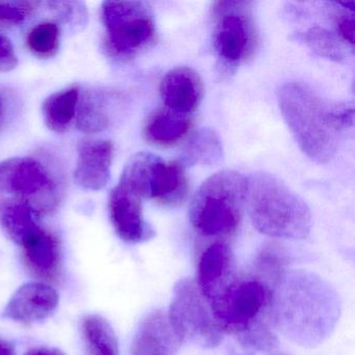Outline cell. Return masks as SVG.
Instances as JSON below:
<instances>
[{
  "label": "cell",
  "instance_id": "obj_1",
  "mask_svg": "<svg viewBox=\"0 0 355 355\" xmlns=\"http://www.w3.org/2000/svg\"><path fill=\"white\" fill-rule=\"evenodd\" d=\"M340 315L338 293L313 272L290 269L274 286L276 329L299 346H319L331 336Z\"/></svg>",
  "mask_w": 355,
  "mask_h": 355
},
{
  "label": "cell",
  "instance_id": "obj_2",
  "mask_svg": "<svg viewBox=\"0 0 355 355\" xmlns=\"http://www.w3.org/2000/svg\"><path fill=\"white\" fill-rule=\"evenodd\" d=\"M278 103L297 144L315 163L329 162L340 132L353 125L352 105L328 103L301 83L280 87Z\"/></svg>",
  "mask_w": 355,
  "mask_h": 355
},
{
  "label": "cell",
  "instance_id": "obj_3",
  "mask_svg": "<svg viewBox=\"0 0 355 355\" xmlns=\"http://www.w3.org/2000/svg\"><path fill=\"white\" fill-rule=\"evenodd\" d=\"M209 305L222 331L245 348L270 352L277 347L273 288L254 274H238Z\"/></svg>",
  "mask_w": 355,
  "mask_h": 355
},
{
  "label": "cell",
  "instance_id": "obj_4",
  "mask_svg": "<svg viewBox=\"0 0 355 355\" xmlns=\"http://www.w3.org/2000/svg\"><path fill=\"white\" fill-rule=\"evenodd\" d=\"M246 203L255 230L282 240H303L313 226L311 209L279 178L257 172L247 180Z\"/></svg>",
  "mask_w": 355,
  "mask_h": 355
},
{
  "label": "cell",
  "instance_id": "obj_5",
  "mask_svg": "<svg viewBox=\"0 0 355 355\" xmlns=\"http://www.w3.org/2000/svg\"><path fill=\"white\" fill-rule=\"evenodd\" d=\"M247 180L224 170L207 178L195 194L190 209L194 230L207 238L232 236L238 230L246 203Z\"/></svg>",
  "mask_w": 355,
  "mask_h": 355
},
{
  "label": "cell",
  "instance_id": "obj_6",
  "mask_svg": "<svg viewBox=\"0 0 355 355\" xmlns=\"http://www.w3.org/2000/svg\"><path fill=\"white\" fill-rule=\"evenodd\" d=\"M105 28V49L114 59H132L155 42V18L146 3L107 1L101 8Z\"/></svg>",
  "mask_w": 355,
  "mask_h": 355
},
{
  "label": "cell",
  "instance_id": "obj_7",
  "mask_svg": "<svg viewBox=\"0 0 355 355\" xmlns=\"http://www.w3.org/2000/svg\"><path fill=\"white\" fill-rule=\"evenodd\" d=\"M167 315L180 344L189 343L213 348L223 340V331L216 322L209 303L196 282L190 278L180 280L174 286Z\"/></svg>",
  "mask_w": 355,
  "mask_h": 355
},
{
  "label": "cell",
  "instance_id": "obj_8",
  "mask_svg": "<svg viewBox=\"0 0 355 355\" xmlns=\"http://www.w3.org/2000/svg\"><path fill=\"white\" fill-rule=\"evenodd\" d=\"M215 16L214 49L226 69H236L252 55L257 45V32L249 3H218Z\"/></svg>",
  "mask_w": 355,
  "mask_h": 355
},
{
  "label": "cell",
  "instance_id": "obj_9",
  "mask_svg": "<svg viewBox=\"0 0 355 355\" xmlns=\"http://www.w3.org/2000/svg\"><path fill=\"white\" fill-rule=\"evenodd\" d=\"M143 193L128 180L120 178L109 199L110 218L116 234L128 244L147 242L155 236L143 216Z\"/></svg>",
  "mask_w": 355,
  "mask_h": 355
},
{
  "label": "cell",
  "instance_id": "obj_10",
  "mask_svg": "<svg viewBox=\"0 0 355 355\" xmlns=\"http://www.w3.org/2000/svg\"><path fill=\"white\" fill-rule=\"evenodd\" d=\"M59 305V294L44 282H30L16 291L1 317L32 325L51 317Z\"/></svg>",
  "mask_w": 355,
  "mask_h": 355
},
{
  "label": "cell",
  "instance_id": "obj_11",
  "mask_svg": "<svg viewBox=\"0 0 355 355\" xmlns=\"http://www.w3.org/2000/svg\"><path fill=\"white\" fill-rule=\"evenodd\" d=\"M236 259L227 244L216 242L199 257L197 282L202 296L211 302L238 275Z\"/></svg>",
  "mask_w": 355,
  "mask_h": 355
},
{
  "label": "cell",
  "instance_id": "obj_12",
  "mask_svg": "<svg viewBox=\"0 0 355 355\" xmlns=\"http://www.w3.org/2000/svg\"><path fill=\"white\" fill-rule=\"evenodd\" d=\"M22 261L34 277L46 282L59 280L62 272V244L59 236L42 227L22 245Z\"/></svg>",
  "mask_w": 355,
  "mask_h": 355
},
{
  "label": "cell",
  "instance_id": "obj_13",
  "mask_svg": "<svg viewBox=\"0 0 355 355\" xmlns=\"http://www.w3.org/2000/svg\"><path fill=\"white\" fill-rule=\"evenodd\" d=\"M114 147L110 141H84L78 145L74 180L83 189L101 191L111 178Z\"/></svg>",
  "mask_w": 355,
  "mask_h": 355
},
{
  "label": "cell",
  "instance_id": "obj_14",
  "mask_svg": "<svg viewBox=\"0 0 355 355\" xmlns=\"http://www.w3.org/2000/svg\"><path fill=\"white\" fill-rule=\"evenodd\" d=\"M159 92L166 109L190 115L200 105L205 88L200 76L195 70L190 67H178L164 76Z\"/></svg>",
  "mask_w": 355,
  "mask_h": 355
},
{
  "label": "cell",
  "instance_id": "obj_15",
  "mask_svg": "<svg viewBox=\"0 0 355 355\" xmlns=\"http://www.w3.org/2000/svg\"><path fill=\"white\" fill-rule=\"evenodd\" d=\"M180 346L167 313L157 309L149 313L139 326L130 355H176Z\"/></svg>",
  "mask_w": 355,
  "mask_h": 355
},
{
  "label": "cell",
  "instance_id": "obj_16",
  "mask_svg": "<svg viewBox=\"0 0 355 355\" xmlns=\"http://www.w3.org/2000/svg\"><path fill=\"white\" fill-rule=\"evenodd\" d=\"M188 193L182 164L165 162L153 155L148 168V198L169 207L180 205Z\"/></svg>",
  "mask_w": 355,
  "mask_h": 355
},
{
  "label": "cell",
  "instance_id": "obj_17",
  "mask_svg": "<svg viewBox=\"0 0 355 355\" xmlns=\"http://www.w3.org/2000/svg\"><path fill=\"white\" fill-rule=\"evenodd\" d=\"M40 219L41 214L28 200L0 198V227L19 246L42 228Z\"/></svg>",
  "mask_w": 355,
  "mask_h": 355
},
{
  "label": "cell",
  "instance_id": "obj_18",
  "mask_svg": "<svg viewBox=\"0 0 355 355\" xmlns=\"http://www.w3.org/2000/svg\"><path fill=\"white\" fill-rule=\"evenodd\" d=\"M191 128L189 115L176 113L168 109L155 112L144 128V135L149 142L161 146H169L182 140Z\"/></svg>",
  "mask_w": 355,
  "mask_h": 355
},
{
  "label": "cell",
  "instance_id": "obj_19",
  "mask_svg": "<svg viewBox=\"0 0 355 355\" xmlns=\"http://www.w3.org/2000/svg\"><path fill=\"white\" fill-rule=\"evenodd\" d=\"M78 101L80 88L78 86L69 87L47 97L42 105L47 128L58 134L65 132L76 119Z\"/></svg>",
  "mask_w": 355,
  "mask_h": 355
},
{
  "label": "cell",
  "instance_id": "obj_20",
  "mask_svg": "<svg viewBox=\"0 0 355 355\" xmlns=\"http://www.w3.org/2000/svg\"><path fill=\"white\" fill-rule=\"evenodd\" d=\"M223 157L221 140L215 130L200 128L193 134L182 155V165H216Z\"/></svg>",
  "mask_w": 355,
  "mask_h": 355
},
{
  "label": "cell",
  "instance_id": "obj_21",
  "mask_svg": "<svg viewBox=\"0 0 355 355\" xmlns=\"http://www.w3.org/2000/svg\"><path fill=\"white\" fill-rule=\"evenodd\" d=\"M83 334L90 355H120L117 336L105 318L87 315L83 321Z\"/></svg>",
  "mask_w": 355,
  "mask_h": 355
},
{
  "label": "cell",
  "instance_id": "obj_22",
  "mask_svg": "<svg viewBox=\"0 0 355 355\" xmlns=\"http://www.w3.org/2000/svg\"><path fill=\"white\" fill-rule=\"evenodd\" d=\"M292 255L277 244L266 245L257 255L253 274L274 288L280 278L291 269Z\"/></svg>",
  "mask_w": 355,
  "mask_h": 355
},
{
  "label": "cell",
  "instance_id": "obj_23",
  "mask_svg": "<svg viewBox=\"0 0 355 355\" xmlns=\"http://www.w3.org/2000/svg\"><path fill=\"white\" fill-rule=\"evenodd\" d=\"M78 126L84 132H99L110 123L107 99L101 93H88L78 105Z\"/></svg>",
  "mask_w": 355,
  "mask_h": 355
},
{
  "label": "cell",
  "instance_id": "obj_24",
  "mask_svg": "<svg viewBox=\"0 0 355 355\" xmlns=\"http://www.w3.org/2000/svg\"><path fill=\"white\" fill-rule=\"evenodd\" d=\"M60 28L53 22H43L35 26L26 39V45L33 55L47 60L55 57L60 49Z\"/></svg>",
  "mask_w": 355,
  "mask_h": 355
},
{
  "label": "cell",
  "instance_id": "obj_25",
  "mask_svg": "<svg viewBox=\"0 0 355 355\" xmlns=\"http://www.w3.org/2000/svg\"><path fill=\"white\" fill-rule=\"evenodd\" d=\"M303 42L320 57L332 61L340 62L345 59L344 49L338 41V37L334 36L325 28L315 26L309 28L302 37Z\"/></svg>",
  "mask_w": 355,
  "mask_h": 355
},
{
  "label": "cell",
  "instance_id": "obj_26",
  "mask_svg": "<svg viewBox=\"0 0 355 355\" xmlns=\"http://www.w3.org/2000/svg\"><path fill=\"white\" fill-rule=\"evenodd\" d=\"M24 178V157L0 161V194L9 193L19 197Z\"/></svg>",
  "mask_w": 355,
  "mask_h": 355
},
{
  "label": "cell",
  "instance_id": "obj_27",
  "mask_svg": "<svg viewBox=\"0 0 355 355\" xmlns=\"http://www.w3.org/2000/svg\"><path fill=\"white\" fill-rule=\"evenodd\" d=\"M33 1H0V24H19L36 9Z\"/></svg>",
  "mask_w": 355,
  "mask_h": 355
},
{
  "label": "cell",
  "instance_id": "obj_28",
  "mask_svg": "<svg viewBox=\"0 0 355 355\" xmlns=\"http://www.w3.org/2000/svg\"><path fill=\"white\" fill-rule=\"evenodd\" d=\"M18 65L13 44L7 37L0 34V72H10Z\"/></svg>",
  "mask_w": 355,
  "mask_h": 355
},
{
  "label": "cell",
  "instance_id": "obj_29",
  "mask_svg": "<svg viewBox=\"0 0 355 355\" xmlns=\"http://www.w3.org/2000/svg\"><path fill=\"white\" fill-rule=\"evenodd\" d=\"M338 32L343 40L353 45L354 43V20L353 18L347 17V16L340 18L338 22Z\"/></svg>",
  "mask_w": 355,
  "mask_h": 355
},
{
  "label": "cell",
  "instance_id": "obj_30",
  "mask_svg": "<svg viewBox=\"0 0 355 355\" xmlns=\"http://www.w3.org/2000/svg\"><path fill=\"white\" fill-rule=\"evenodd\" d=\"M26 355H66L59 349L49 348V347H37V348L31 349Z\"/></svg>",
  "mask_w": 355,
  "mask_h": 355
},
{
  "label": "cell",
  "instance_id": "obj_31",
  "mask_svg": "<svg viewBox=\"0 0 355 355\" xmlns=\"http://www.w3.org/2000/svg\"><path fill=\"white\" fill-rule=\"evenodd\" d=\"M0 355H17L15 348L11 343L0 338Z\"/></svg>",
  "mask_w": 355,
  "mask_h": 355
},
{
  "label": "cell",
  "instance_id": "obj_32",
  "mask_svg": "<svg viewBox=\"0 0 355 355\" xmlns=\"http://www.w3.org/2000/svg\"><path fill=\"white\" fill-rule=\"evenodd\" d=\"M1 109H3V103H1V99H0V115H1Z\"/></svg>",
  "mask_w": 355,
  "mask_h": 355
},
{
  "label": "cell",
  "instance_id": "obj_33",
  "mask_svg": "<svg viewBox=\"0 0 355 355\" xmlns=\"http://www.w3.org/2000/svg\"><path fill=\"white\" fill-rule=\"evenodd\" d=\"M278 355H284V354H278Z\"/></svg>",
  "mask_w": 355,
  "mask_h": 355
}]
</instances>
